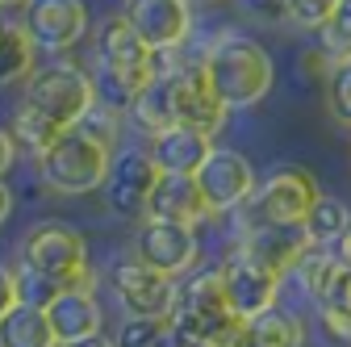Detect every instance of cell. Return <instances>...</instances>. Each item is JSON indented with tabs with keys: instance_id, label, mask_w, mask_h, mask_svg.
Instances as JSON below:
<instances>
[{
	"instance_id": "11",
	"label": "cell",
	"mask_w": 351,
	"mask_h": 347,
	"mask_svg": "<svg viewBox=\"0 0 351 347\" xmlns=\"http://www.w3.org/2000/svg\"><path fill=\"white\" fill-rule=\"evenodd\" d=\"M134 251L147 268L171 276V280H180L184 272L197 268V259H201V239L193 226H180V222H163V218H143L138 235H134Z\"/></svg>"
},
{
	"instance_id": "36",
	"label": "cell",
	"mask_w": 351,
	"mask_h": 347,
	"mask_svg": "<svg viewBox=\"0 0 351 347\" xmlns=\"http://www.w3.org/2000/svg\"><path fill=\"white\" fill-rule=\"evenodd\" d=\"M13 159H17V143H13L9 130L0 125V180H5V171L13 167Z\"/></svg>"
},
{
	"instance_id": "29",
	"label": "cell",
	"mask_w": 351,
	"mask_h": 347,
	"mask_svg": "<svg viewBox=\"0 0 351 347\" xmlns=\"http://www.w3.org/2000/svg\"><path fill=\"white\" fill-rule=\"evenodd\" d=\"M326 113L351 130V59H339L326 75Z\"/></svg>"
},
{
	"instance_id": "19",
	"label": "cell",
	"mask_w": 351,
	"mask_h": 347,
	"mask_svg": "<svg viewBox=\"0 0 351 347\" xmlns=\"http://www.w3.org/2000/svg\"><path fill=\"white\" fill-rule=\"evenodd\" d=\"M47 322L59 343H75L88 335H101L105 314H101V301L93 297V289H63L47 306Z\"/></svg>"
},
{
	"instance_id": "22",
	"label": "cell",
	"mask_w": 351,
	"mask_h": 347,
	"mask_svg": "<svg viewBox=\"0 0 351 347\" xmlns=\"http://www.w3.org/2000/svg\"><path fill=\"white\" fill-rule=\"evenodd\" d=\"M351 226V209L343 197H330V193H318V201L310 205V213H305L301 222V235L310 247H330L343 230Z\"/></svg>"
},
{
	"instance_id": "31",
	"label": "cell",
	"mask_w": 351,
	"mask_h": 347,
	"mask_svg": "<svg viewBox=\"0 0 351 347\" xmlns=\"http://www.w3.org/2000/svg\"><path fill=\"white\" fill-rule=\"evenodd\" d=\"M335 5H339V0H289V5H285V21L297 25V29L318 34V29L330 21Z\"/></svg>"
},
{
	"instance_id": "2",
	"label": "cell",
	"mask_w": 351,
	"mask_h": 347,
	"mask_svg": "<svg viewBox=\"0 0 351 347\" xmlns=\"http://www.w3.org/2000/svg\"><path fill=\"white\" fill-rule=\"evenodd\" d=\"M201 71L209 75L213 93L222 97V105L234 109H255L276 84V63L263 51V42L247 34H217L209 42V51L201 55Z\"/></svg>"
},
{
	"instance_id": "40",
	"label": "cell",
	"mask_w": 351,
	"mask_h": 347,
	"mask_svg": "<svg viewBox=\"0 0 351 347\" xmlns=\"http://www.w3.org/2000/svg\"><path fill=\"white\" fill-rule=\"evenodd\" d=\"M189 9H205V5H217V0H184Z\"/></svg>"
},
{
	"instance_id": "13",
	"label": "cell",
	"mask_w": 351,
	"mask_h": 347,
	"mask_svg": "<svg viewBox=\"0 0 351 347\" xmlns=\"http://www.w3.org/2000/svg\"><path fill=\"white\" fill-rule=\"evenodd\" d=\"M217 276H222V289H226V301H230L234 318H255L263 310H272L280 301V289H285L280 276H272L268 268H259L255 259H247L243 251H230L222 259V268H217Z\"/></svg>"
},
{
	"instance_id": "28",
	"label": "cell",
	"mask_w": 351,
	"mask_h": 347,
	"mask_svg": "<svg viewBox=\"0 0 351 347\" xmlns=\"http://www.w3.org/2000/svg\"><path fill=\"white\" fill-rule=\"evenodd\" d=\"M13 285H17V301H21V306H38V310H47L51 301L63 293L51 276H42V272L29 268V264H17V268H13Z\"/></svg>"
},
{
	"instance_id": "1",
	"label": "cell",
	"mask_w": 351,
	"mask_h": 347,
	"mask_svg": "<svg viewBox=\"0 0 351 347\" xmlns=\"http://www.w3.org/2000/svg\"><path fill=\"white\" fill-rule=\"evenodd\" d=\"M117 134H121V113H113L97 101L75 125H67L63 134L38 155V176L63 197L97 193L109 176Z\"/></svg>"
},
{
	"instance_id": "33",
	"label": "cell",
	"mask_w": 351,
	"mask_h": 347,
	"mask_svg": "<svg viewBox=\"0 0 351 347\" xmlns=\"http://www.w3.org/2000/svg\"><path fill=\"white\" fill-rule=\"evenodd\" d=\"M301 71H305V80H326L330 75V67H335V59L322 51V47H310V51H301Z\"/></svg>"
},
{
	"instance_id": "21",
	"label": "cell",
	"mask_w": 351,
	"mask_h": 347,
	"mask_svg": "<svg viewBox=\"0 0 351 347\" xmlns=\"http://www.w3.org/2000/svg\"><path fill=\"white\" fill-rule=\"evenodd\" d=\"M34 63H38V47L29 29L13 17H0V84L34 75Z\"/></svg>"
},
{
	"instance_id": "8",
	"label": "cell",
	"mask_w": 351,
	"mask_h": 347,
	"mask_svg": "<svg viewBox=\"0 0 351 347\" xmlns=\"http://www.w3.org/2000/svg\"><path fill=\"white\" fill-rule=\"evenodd\" d=\"M167 109H171V125H189V130H201V134H217L226 125L230 109L222 105V97L213 93L209 75L201 71V63H176L167 75Z\"/></svg>"
},
{
	"instance_id": "18",
	"label": "cell",
	"mask_w": 351,
	"mask_h": 347,
	"mask_svg": "<svg viewBox=\"0 0 351 347\" xmlns=\"http://www.w3.org/2000/svg\"><path fill=\"white\" fill-rule=\"evenodd\" d=\"M147 218H163V222H180V226H201L209 218V205L197 189V176H167L159 171V180L151 189L147 201Z\"/></svg>"
},
{
	"instance_id": "14",
	"label": "cell",
	"mask_w": 351,
	"mask_h": 347,
	"mask_svg": "<svg viewBox=\"0 0 351 347\" xmlns=\"http://www.w3.org/2000/svg\"><path fill=\"white\" fill-rule=\"evenodd\" d=\"M121 17L138 29L151 51L176 55L193 38V9L184 0H125Z\"/></svg>"
},
{
	"instance_id": "26",
	"label": "cell",
	"mask_w": 351,
	"mask_h": 347,
	"mask_svg": "<svg viewBox=\"0 0 351 347\" xmlns=\"http://www.w3.org/2000/svg\"><path fill=\"white\" fill-rule=\"evenodd\" d=\"M335 264H339V259L330 255V247H305L301 251V259H297V264H293V272L285 276V280H293L305 297H318V289L326 285V276L335 272Z\"/></svg>"
},
{
	"instance_id": "20",
	"label": "cell",
	"mask_w": 351,
	"mask_h": 347,
	"mask_svg": "<svg viewBox=\"0 0 351 347\" xmlns=\"http://www.w3.org/2000/svg\"><path fill=\"white\" fill-rule=\"evenodd\" d=\"M0 347H59L51 322H47V310L38 306H17L0 318Z\"/></svg>"
},
{
	"instance_id": "10",
	"label": "cell",
	"mask_w": 351,
	"mask_h": 347,
	"mask_svg": "<svg viewBox=\"0 0 351 347\" xmlns=\"http://www.w3.org/2000/svg\"><path fill=\"white\" fill-rule=\"evenodd\" d=\"M105 280L117 297V306L125 314H167L171 310V297H176V280L147 268L134 251H121L113 255V264L105 268Z\"/></svg>"
},
{
	"instance_id": "4",
	"label": "cell",
	"mask_w": 351,
	"mask_h": 347,
	"mask_svg": "<svg viewBox=\"0 0 351 347\" xmlns=\"http://www.w3.org/2000/svg\"><path fill=\"white\" fill-rule=\"evenodd\" d=\"M21 264L51 276L59 289H97V272L88 264L84 235L67 222H38L21 239Z\"/></svg>"
},
{
	"instance_id": "27",
	"label": "cell",
	"mask_w": 351,
	"mask_h": 347,
	"mask_svg": "<svg viewBox=\"0 0 351 347\" xmlns=\"http://www.w3.org/2000/svg\"><path fill=\"white\" fill-rule=\"evenodd\" d=\"M318 47L339 63V59H351V0H339L330 21L318 29Z\"/></svg>"
},
{
	"instance_id": "17",
	"label": "cell",
	"mask_w": 351,
	"mask_h": 347,
	"mask_svg": "<svg viewBox=\"0 0 351 347\" xmlns=\"http://www.w3.org/2000/svg\"><path fill=\"white\" fill-rule=\"evenodd\" d=\"M217 143L209 134H201V130H189V125H167L159 130V134L147 139V155L159 171H167V176H197V167L209 159Z\"/></svg>"
},
{
	"instance_id": "39",
	"label": "cell",
	"mask_w": 351,
	"mask_h": 347,
	"mask_svg": "<svg viewBox=\"0 0 351 347\" xmlns=\"http://www.w3.org/2000/svg\"><path fill=\"white\" fill-rule=\"evenodd\" d=\"M9 213H13V193H9V184H5V180H0V222H5Z\"/></svg>"
},
{
	"instance_id": "7",
	"label": "cell",
	"mask_w": 351,
	"mask_h": 347,
	"mask_svg": "<svg viewBox=\"0 0 351 347\" xmlns=\"http://www.w3.org/2000/svg\"><path fill=\"white\" fill-rule=\"evenodd\" d=\"M171 67H176V59L163 55V51H151L138 38V29L130 25L121 13L101 21V29H97V71L125 75L134 84H151V80L167 75Z\"/></svg>"
},
{
	"instance_id": "38",
	"label": "cell",
	"mask_w": 351,
	"mask_h": 347,
	"mask_svg": "<svg viewBox=\"0 0 351 347\" xmlns=\"http://www.w3.org/2000/svg\"><path fill=\"white\" fill-rule=\"evenodd\" d=\"M59 347H113V339H105V335H88V339H75V343H59Z\"/></svg>"
},
{
	"instance_id": "34",
	"label": "cell",
	"mask_w": 351,
	"mask_h": 347,
	"mask_svg": "<svg viewBox=\"0 0 351 347\" xmlns=\"http://www.w3.org/2000/svg\"><path fill=\"white\" fill-rule=\"evenodd\" d=\"M17 306V285H13V268H0V318Z\"/></svg>"
},
{
	"instance_id": "24",
	"label": "cell",
	"mask_w": 351,
	"mask_h": 347,
	"mask_svg": "<svg viewBox=\"0 0 351 347\" xmlns=\"http://www.w3.org/2000/svg\"><path fill=\"white\" fill-rule=\"evenodd\" d=\"M113 347H176L167 314H125L113 331Z\"/></svg>"
},
{
	"instance_id": "42",
	"label": "cell",
	"mask_w": 351,
	"mask_h": 347,
	"mask_svg": "<svg viewBox=\"0 0 351 347\" xmlns=\"http://www.w3.org/2000/svg\"><path fill=\"white\" fill-rule=\"evenodd\" d=\"M347 343H351V339H347Z\"/></svg>"
},
{
	"instance_id": "25",
	"label": "cell",
	"mask_w": 351,
	"mask_h": 347,
	"mask_svg": "<svg viewBox=\"0 0 351 347\" xmlns=\"http://www.w3.org/2000/svg\"><path fill=\"white\" fill-rule=\"evenodd\" d=\"M9 134H13V143L17 147H25L29 155H42L59 134H63V125L55 121V117H47V113H38L34 105H25L21 101V109L13 113V125H9Z\"/></svg>"
},
{
	"instance_id": "35",
	"label": "cell",
	"mask_w": 351,
	"mask_h": 347,
	"mask_svg": "<svg viewBox=\"0 0 351 347\" xmlns=\"http://www.w3.org/2000/svg\"><path fill=\"white\" fill-rule=\"evenodd\" d=\"M239 5L255 17H285V5L289 0H239Z\"/></svg>"
},
{
	"instance_id": "37",
	"label": "cell",
	"mask_w": 351,
	"mask_h": 347,
	"mask_svg": "<svg viewBox=\"0 0 351 347\" xmlns=\"http://www.w3.org/2000/svg\"><path fill=\"white\" fill-rule=\"evenodd\" d=\"M330 255L339 259V264H347V268H351V226H347V230L330 243Z\"/></svg>"
},
{
	"instance_id": "15",
	"label": "cell",
	"mask_w": 351,
	"mask_h": 347,
	"mask_svg": "<svg viewBox=\"0 0 351 347\" xmlns=\"http://www.w3.org/2000/svg\"><path fill=\"white\" fill-rule=\"evenodd\" d=\"M21 25L29 29L34 47L63 55L75 42H84L88 9H84V0H25V21Z\"/></svg>"
},
{
	"instance_id": "9",
	"label": "cell",
	"mask_w": 351,
	"mask_h": 347,
	"mask_svg": "<svg viewBox=\"0 0 351 347\" xmlns=\"http://www.w3.org/2000/svg\"><path fill=\"white\" fill-rule=\"evenodd\" d=\"M255 184H259L255 163L234 147H213L209 159L197 167V189L209 205V218L213 213H239L255 193Z\"/></svg>"
},
{
	"instance_id": "23",
	"label": "cell",
	"mask_w": 351,
	"mask_h": 347,
	"mask_svg": "<svg viewBox=\"0 0 351 347\" xmlns=\"http://www.w3.org/2000/svg\"><path fill=\"white\" fill-rule=\"evenodd\" d=\"M247 322H251V331L263 347H305V318L293 314V310L272 306V310H263Z\"/></svg>"
},
{
	"instance_id": "30",
	"label": "cell",
	"mask_w": 351,
	"mask_h": 347,
	"mask_svg": "<svg viewBox=\"0 0 351 347\" xmlns=\"http://www.w3.org/2000/svg\"><path fill=\"white\" fill-rule=\"evenodd\" d=\"M314 310L351 314V268H347V264H335V272L326 276V285H322L318 297H314Z\"/></svg>"
},
{
	"instance_id": "5",
	"label": "cell",
	"mask_w": 351,
	"mask_h": 347,
	"mask_svg": "<svg viewBox=\"0 0 351 347\" xmlns=\"http://www.w3.org/2000/svg\"><path fill=\"white\" fill-rule=\"evenodd\" d=\"M318 193L322 189H318L310 167L285 163V167L268 171V176L255 184V193L247 197V205L239 213L255 226H301L310 205L318 201Z\"/></svg>"
},
{
	"instance_id": "3",
	"label": "cell",
	"mask_w": 351,
	"mask_h": 347,
	"mask_svg": "<svg viewBox=\"0 0 351 347\" xmlns=\"http://www.w3.org/2000/svg\"><path fill=\"white\" fill-rule=\"evenodd\" d=\"M167 322H171L176 347H209L217 335L234 322L217 268L184 272V280H176V297H171Z\"/></svg>"
},
{
	"instance_id": "32",
	"label": "cell",
	"mask_w": 351,
	"mask_h": 347,
	"mask_svg": "<svg viewBox=\"0 0 351 347\" xmlns=\"http://www.w3.org/2000/svg\"><path fill=\"white\" fill-rule=\"evenodd\" d=\"M209 347H263V343L255 339V331H251V322H247V318H234V322H230L222 335H217Z\"/></svg>"
},
{
	"instance_id": "16",
	"label": "cell",
	"mask_w": 351,
	"mask_h": 347,
	"mask_svg": "<svg viewBox=\"0 0 351 347\" xmlns=\"http://www.w3.org/2000/svg\"><path fill=\"white\" fill-rule=\"evenodd\" d=\"M305 247H310V243H305L301 226H255V222H243L234 251H243L247 259H255L259 268H268L272 276L285 280Z\"/></svg>"
},
{
	"instance_id": "12",
	"label": "cell",
	"mask_w": 351,
	"mask_h": 347,
	"mask_svg": "<svg viewBox=\"0 0 351 347\" xmlns=\"http://www.w3.org/2000/svg\"><path fill=\"white\" fill-rule=\"evenodd\" d=\"M155 180H159V167L151 163L147 147L113 151L109 176H105V184H101L105 205L117 213V218H147V201H151Z\"/></svg>"
},
{
	"instance_id": "6",
	"label": "cell",
	"mask_w": 351,
	"mask_h": 347,
	"mask_svg": "<svg viewBox=\"0 0 351 347\" xmlns=\"http://www.w3.org/2000/svg\"><path fill=\"white\" fill-rule=\"evenodd\" d=\"M25 105H34L38 113L55 117L63 130L75 125L88 109L97 105V88L93 75L75 63H51V67H34L29 84H25Z\"/></svg>"
},
{
	"instance_id": "41",
	"label": "cell",
	"mask_w": 351,
	"mask_h": 347,
	"mask_svg": "<svg viewBox=\"0 0 351 347\" xmlns=\"http://www.w3.org/2000/svg\"><path fill=\"white\" fill-rule=\"evenodd\" d=\"M13 5H25V0H0V9H13Z\"/></svg>"
}]
</instances>
